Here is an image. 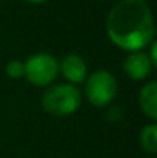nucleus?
I'll list each match as a JSON object with an SVG mask.
<instances>
[{
    "label": "nucleus",
    "instance_id": "obj_1",
    "mask_svg": "<svg viewBox=\"0 0 157 158\" xmlns=\"http://www.w3.org/2000/svg\"><path fill=\"white\" fill-rule=\"evenodd\" d=\"M106 32L125 51H140L154 40V20L145 0H122L106 19Z\"/></svg>",
    "mask_w": 157,
    "mask_h": 158
},
{
    "label": "nucleus",
    "instance_id": "obj_2",
    "mask_svg": "<svg viewBox=\"0 0 157 158\" xmlns=\"http://www.w3.org/2000/svg\"><path fill=\"white\" fill-rule=\"evenodd\" d=\"M80 92L71 85H55L48 88L42 95V107L54 117H66L74 114L80 106Z\"/></svg>",
    "mask_w": 157,
    "mask_h": 158
},
{
    "label": "nucleus",
    "instance_id": "obj_3",
    "mask_svg": "<svg viewBox=\"0 0 157 158\" xmlns=\"http://www.w3.org/2000/svg\"><path fill=\"white\" fill-rule=\"evenodd\" d=\"M85 92L91 105L106 106L109 105L117 95V81L114 75L108 71H96L93 72L85 85Z\"/></svg>",
    "mask_w": 157,
    "mask_h": 158
},
{
    "label": "nucleus",
    "instance_id": "obj_4",
    "mask_svg": "<svg viewBox=\"0 0 157 158\" xmlns=\"http://www.w3.org/2000/svg\"><path fill=\"white\" fill-rule=\"evenodd\" d=\"M59 74V61L50 54H36L25 63V77L34 86H46Z\"/></svg>",
    "mask_w": 157,
    "mask_h": 158
},
{
    "label": "nucleus",
    "instance_id": "obj_5",
    "mask_svg": "<svg viewBox=\"0 0 157 158\" xmlns=\"http://www.w3.org/2000/svg\"><path fill=\"white\" fill-rule=\"evenodd\" d=\"M123 69H125L128 77H131L134 80H143V78H146L151 74L153 63H151L148 54L131 52L125 60Z\"/></svg>",
    "mask_w": 157,
    "mask_h": 158
},
{
    "label": "nucleus",
    "instance_id": "obj_6",
    "mask_svg": "<svg viewBox=\"0 0 157 158\" xmlns=\"http://www.w3.org/2000/svg\"><path fill=\"white\" fill-rule=\"evenodd\" d=\"M60 71L63 77L71 83H82L86 77V64L83 58L76 54H69L62 60Z\"/></svg>",
    "mask_w": 157,
    "mask_h": 158
},
{
    "label": "nucleus",
    "instance_id": "obj_7",
    "mask_svg": "<svg viewBox=\"0 0 157 158\" xmlns=\"http://www.w3.org/2000/svg\"><path fill=\"white\" fill-rule=\"evenodd\" d=\"M139 103L142 110L151 118L156 120L157 118V83L151 81L148 85H145L140 91L139 95Z\"/></svg>",
    "mask_w": 157,
    "mask_h": 158
},
{
    "label": "nucleus",
    "instance_id": "obj_8",
    "mask_svg": "<svg viewBox=\"0 0 157 158\" xmlns=\"http://www.w3.org/2000/svg\"><path fill=\"white\" fill-rule=\"evenodd\" d=\"M140 146L148 154H156L157 152V126L156 124H148V126H145L142 129V132H140Z\"/></svg>",
    "mask_w": 157,
    "mask_h": 158
},
{
    "label": "nucleus",
    "instance_id": "obj_9",
    "mask_svg": "<svg viewBox=\"0 0 157 158\" xmlns=\"http://www.w3.org/2000/svg\"><path fill=\"white\" fill-rule=\"evenodd\" d=\"M6 74L11 78H22L25 77V63L19 60H12L6 64Z\"/></svg>",
    "mask_w": 157,
    "mask_h": 158
},
{
    "label": "nucleus",
    "instance_id": "obj_10",
    "mask_svg": "<svg viewBox=\"0 0 157 158\" xmlns=\"http://www.w3.org/2000/svg\"><path fill=\"white\" fill-rule=\"evenodd\" d=\"M26 2H29V3H43L46 0H26Z\"/></svg>",
    "mask_w": 157,
    "mask_h": 158
}]
</instances>
